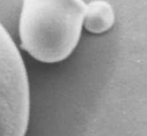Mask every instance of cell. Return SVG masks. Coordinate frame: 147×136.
<instances>
[{"label": "cell", "instance_id": "obj_3", "mask_svg": "<svg viewBox=\"0 0 147 136\" xmlns=\"http://www.w3.org/2000/svg\"><path fill=\"white\" fill-rule=\"evenodd\" d=\"M115 23V13L110 3L96 0L86 5L83 26L91 33L101 34L110 29Z\"/></svg>", "mask_w": 147, "mask_h": 136}, {"label": "cell", "instance_id": "obj_1", "mask_svg": "<svg viewBox=\"0 0 147 136\" xmlns=\"http://www.w3.org/2000/svg\"><path fill=\"white\" fill-rule=\"evenodd\" d=\"M86 5L82 0H23L22 48L42 62L65 59L80 38Z\"/></svg>", "mask_w": 147, "mask_h": 136}, {"label": "cell", "instance_id": "obj_2", "mask_svg": "<svg viewBox=\"0 0 147 136\" xmlns=\"http://www.w3.org/2000/svg\"><path fill=\"white\" fill-rule=\"evenodd\" d=\"M30 111L25 65L0 23V136H25Z\"/></svg>", "mask_w": 147, "mask_h": 136}]
</instances>
